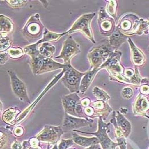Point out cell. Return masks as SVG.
Segmentation results:
<instances>
[{"label":"cell","mask_w":149,"mask_h":149,"mask_svg":"<svg viewBox=\"0 0 149 149\" xmlns=\"http://www.w3.org/2000/svg\"><path fill=\"white\" fill-rule=\"evenodd\" d=\"M45 27L42 24L38 13L32 15L22 29L24 37L29 42L39 41L43 37Z\"/></svg>","instance_id":"obj_1"},{"label":"cell","mask_w":149,"mask_h":149,"mask_svg":"<svg viewBox=\"0 0 149 149\" xmlns=\"http://www.w3.org/2000/svg\"><path fill=\"white\" fill-rule=\"evenodd\" d=\"M63 69L64 70V73L61 80L64 86L71 93L80 92L81 81L86 72L77 71L71 64L67 65Z\"/></svg>","instance_id":"obj_2"},{"label":"cell","mask_w":149,"mask_h":149,"mask_svg":"<svg viewBox=\"0 0 149 149\" xmlns=\"http://www.w3.org/2000/svg\"><path fill=\"white\" fill-rule=\"evenodd\" d=\"M95 15V13L83 14L74 22L72 27L66 31L67 34H72L77 31H80L89 40L93 43H96L91 27V21Z\"/></svg>","instance_id":"obj_3"},{"label":"cell","mask_w":149,"mask_h":149,"mask_svg":"<svg viewBox=\"0 0 149 149\" xmlns=\"http://www.w3.org/2000/svg\"><path fill=\"white\" fill-rule=\"evenodd\" d=\"M113 49L110 45H102L91 50L88 54V59L91 67L99 68L107 61Z\"/></svg>","instance_id":"obj_4"},{"label":"cell","mask_w":149,"mask_h":149,"mask_svg":"<svg viewBox=\"0 0 149 149\" xmlns=\"http://www.w3.org/2000/svg\"><path fill=\"white\" fill-rule=\"evenodd\" d=\"M110 123L107 124L105 123L102 118L99 117L98 121V130L95 133H88L80 131L77 130H72L74 132H77L84 134H89L94 135L99 139L100 143L103 149H115L117 146H118V143H116L113 142L111 138L108 136V130L109 129V125Z\"/></svg>","instance_id":"obj_5"},{"label":"cell","mask_w":149,"mask_h":149,"mask_svg":"<svg viewBox=\"0 0 149 149\" xmlns=\"http://www.w3.org/2000/svg\"><path fill=\"white\" fill-rule=\"evenodd\" d=\"M63 134L64 130L61 126L46 125L35 137L39 142L56 144Z\"/></svg>","instance_id":"obj_6"},{"label":"cell","mask_w":149,"mask_h":149,"mask_svg":"<svg viewBox=\"0 0 149 149\" xmlns=\"http://www.w3.org/2000/svg\"><path fill=\"white\" fill-rule=\"evenodd\" d=\"M80 51L79 45L72 36H69L63 42L62 49L59 55L55 58L62 59L64 61V64L66 65H70L72 59Z\"/></svg>","instance_id":"obj_7"},{"label":"cell","mask_w":149,"mask_h":149,"mask_svg":"<svg viewBox=\"0 0 149 149\" xmlns=\"http://www.w3.org/2000/svg\"><path fill=\"white\" fill-rule=\"evenodd\" d=\"M7 72L10 76L11 87L14 95L21 101L30 104V100L28 96L27 88L25 83L18 77L14 71L8 70Z\"/></svg>","instance_id":"obj_8"},{"label":"cell","mask_w":149,"mask_h":149,"mask_svg":"<svg viewBox=\"0 0 149 149\" xmlns=\"http://www.w3.org/2000/svg\"><path fill=\"white\" fill-rule=\"evenodd\" d=\"M92 123L93 121L90 118L76 117L65 113L62 127L64 132H67L71 130H77V129L88 125L91 126Z\"/></svg>","instance_id":"obj_9"},{"label":"cell","mask_w":149,"mask_h":149,"mask_svg":"<svg viewBox=\"0 0 149 149\" xmlns=\"http://www.w3.org/2000/svg\"><path fill=\"white\" fill-rule=\"evenodd\" d=\"M98 24L101 34L110 37L115 30L114 22L105 10L101 8L99 12Z\"/></svg>","instance_id":"obj_10"},{"label":"cell","mask_w":149,"mask_h":149,"mask_svg":"<svg viewBox=\"0 0 149 149\" xmlns=\"http://www.w3.org/2000/svg\"><path fill=\"white\" fill-rule=\"evenodd\" d=\"M80 101V98L76 93L63 96L62 97V102L65 113L77 117L76 111Z\"/></svg>","instance_id":"obj_11"},{"label":"cell","mask_w":149,"mask_h":149,"mask_svg":"<svg viewBox=\"0 0 149 149\" xmlns=\"http://www.w3.org/2000/svg\"><path fill=\"white\" fill-rule=\"evenodd\" d=\"M114 126L117 127L121 132L123 136L125 137H127L131 132V125L130 123L125 118L123 115L118 112H114V119L111 120Z\"/></svg>","instance_id":"obj_12"},{"label":"cell","mask_w":149,"mask_h":149,"mask_svg":"<svg viewBox=\"0 0 149 149\" xmlns=\"http://www.w3.org/2000/svg\"><path fill=\"white\" fill-rule=\"evenodd\" d=\"M65 66L66 65L64 64L56 62L51 58H48L44 56L42 62L40 69L38 74L50 72L51 71H56L57 70L61 69V68L63 69Z\"/></svg>","instance_id":"obj_13"},{"label":"cell","mask_w":149,"mask_h":149,"mask_svg":"<svg viewBox=\"0 0 149 149\" xmlns=\"http://www.w3.org/2000/svg\"><path fill=\"white\" fill-rule=\"evenodd\" d=\"M100 69V68H93L92 70H89L86 72V74L84 75L81 79L80 87V92H81V94H84L86 92L94 79L95 75Z\"/></svg>","instance_id":"obj_14"},{"label":"cell","mask_w":149,"mask_h":149,"mask_svg":"<svg viewBox=\"0 0 149 149\" xmlns=\"http://www.w3.org/2000/svg\"><path fill=\"white\" fill-rule=\"evenodd\" d=\"M1 37L10 36L13 32L14 25L12 21L8 17L1 14Z\"/></svg>","instance_id":"obj_15"},{"label":"cell","mask_w":149,"mask_h":149,"mask_svg":"<svg viewBox=\"0 0 149 149\" xmlns=\"http://www.w3.org/2000/svg\"><path fill=\"white\" fill-rule=\"evenodd\" d=\"M126 39V36L123 34L120 30L116 27L112 35L109 37V45L113 49L116 50L124 42Z\"/></svg>","instance_id":"obj_16"},{"label":"cell","mask_w":149,"mask_h":149,"mask_svg":"<svg viewBox=\"0 0 149 149\" xmlns=\"http://www.w3.org/2000/svg\"><path fill=\"white\" fill-rule=\"evenodd\" d=\"M15 141L9 130L1 127V149H12L13 143Z\"/></svg>","instance_id":"obj_17"},{"label":"cell","mask_w":149,"mask_h":149,"mask_svg":"<svg viewBox=\"0 0 149 149\" xmlns=\"http://www.w3.org/2000/svg\"><path fill=\"white\" fill-rule=\"evenodd\" d=\"M72 136V139L74 143L83 147L91 146L100 143L99 140L97 137L88 138L82 137L75 133L74 132Z\"/></svg>","instance_id":"obj_18"},{"label":"cell","mask_w":149,"mask_h":149,"mask_svg":"<svg viewBox=\"0 0 149 149\" xmlns=\"http://www.w3.org/2000/svg\"><path fill=\"white\" fill-rule=\"evenodd\" d=\"M65 34H67L66 32L61 33V34L51 32V31H50V30H49L47 28L45 27L44 32H43V37L40 40L37 42V43L39 45L41 43H45V42L50 43V42H56Z\"/></svg>","instance_id":"obj_19"},{"label":"cell","mask_w":149,"mask_h":149,"mask_svg":"<svg viewBox=\"0 0 149 149\" xmlns=\"http://www.w3.org/2000/svg\"><path fill=\"white\" fill-rule=\"evenodd\" d=\"M21 111L16 108H10L6 110L2 116V120L9 125L15 124V120L18 115Z\"/></svg>","instance_id":"obj_20"},{"label":"cell","mask_w":149,"mask_h":149,"mask_svg":"<svg viewBox=\"0 0 149 149\" xmlns=\"http://www.w3.org/2000/svg\"><path fill=\"white\" fill-rule=\"evenodd\" d=\"M38 49L42 55L46 58L52 59L53 55L55 52L56 48L50 43L45 42L39 45Z\"/></svg>","instance_id":"obj_21"},{"label":"cell","mask_w":149,"mask_h":149,"mask_svg":"<svg viewBox=\"0 0 149 149\" xmlns=\"http://www.w3.org/2000/svg\"><path fill=\"white\" fill-rule=\"evenodd\" d=\"M129 43L130 44V48L132 49V59L133 62L137 65H140V64L142 63L143 61V58L142 55L141 54L140 51L137 49L135 45L131 41V39L129 38Z\"/></svg>","instance_id":"obj_22"},{"label":"cell","mask_w":149,"mask_h":149,"mask_svg":"<svg viewBox=\"0 0 149 149\" xmlns=\"http://www.w3.org/2000/svg\"><path fill=\"white\" fill-rule=\"evenodd\" d=\"M10 58L12 59H18L25 55L24 49L21 47H11L7 51Z\"/></svg>","instance_id":"obj_23"},{"label":"cell","mask_w":149,"mask_h":149,"mask_svg":"<svg viewBox=\"0 0 149 149\" xmlns=\"http://www.w3.org/2000/svg\"><path fill=\"white\" fill-rule=\"evenodd\" d=\"M13 43V39L10 36L6 37H1L0 38V45L1 52H5L9 50Z\"/></svg>","instance_id":"obj_24"},{"label":"cell","mask_w":149,"mask_h":149,"mask_svg":"<svg viewBox=\"0 0 149 149\" xmlns=\"http://www.w3.org/2000/svg\"><path fill=\"white\" fill-rule=\"evenodd\" d=\"M22 149H41L39 146V141L36 137L29 141H25L22 143ZM50 149V147L48 149Z\"/></svg>","instance_id":"obj_25"},{"label":"cell","mask_w":149,"mask_h":149,"mask_svg":"<svg viewBox=\"0 0 149 149\" xmlns=\"http://www.w3.org/2000/svg\"><path fill=\"white\" fill-rule=\"evenodd\" d=\"M93 93L99 100L107 101L110 99L109 96L107 92L98 87H95L93 89Z\"/></svg>","instance_id":"obj_26"},{"label":"cell","mask_w":149,"mask_h":149,"mask_svg":"<svg viewBox=\"0 0 149 149\" xmlns=\"http://www.w3.org/2000/svg\"><path fill=\"white\" fill-rule=\"evenodd\" d=\"M8 5L13 9H18L22 8L28 2L26 0H7L4 1Z\"/></svg>","instance_id":"obj_27"},{"label":"cell","mask_w":149,"mask_h":149,"mask_svg":"<svg viewBox=\"0 0 149 149\" xmlns=\"http://www.w3.org/2000/svg\"><path fill=\"white\" fill-rule=\"evenodd\" d=\"M108 3L107 4V10L114 18H116V10H117V1H107Z\"/></svg>","instance_id":"obj_28"},{"label":"cell","mask_w":149,"mask_h":149,"mask_svg":"<svg viewBox=\"0 0 149 149\" xmlns=\"http://www.w3.org/2000/svg\"><path fill=\"white\" fill-rule=\"evenodd\" d=\"M74 142L72 139H62L59 145V149H67L74 144Z\"/></svg>","instance_id":"obj_29"},{"label":"cell","mask_w":149,"mask_h":149,"mask_svg":"<svg viewBox=\"0 0 149 149\" xmlns=\"http://www.w3.org/2000/svg\"><path fill=\"white\" fill-rule=\"evenodd\" d=\"M133 94V92L132 89L129 87H126L123 89L122 91V96L126 99H130Z\"/></svg>","instance_id":"obj_30"},{"label":"cell","mask_w":149,"mask_h":149,"mask_svg":"<svg viewBox=\"0 0 149 149\" xmlns=\"http://www.w3.org/2000/svg\"><path fill=\"white\" fill-rule=\"evenodd\" d=\"M25 130L22 126H17L14 130L13 133L16 137H21L24 134Z\"/></svg>","instance_id":"obj_31"},{"label":"cell","mask_w":149,"mask_h":149,"mask_svg":"<svg viewBox=\"0 0 149 149\" xmlns=\"http://www.w3.org/2000/svg\"><path fill=\"white\" fill-rule=\"evenodd\" d=\"M9 56L7 52H1V65L4 64L9 59Z\"/></svg>","instance_id":"obj_32"},{"label":"cell","mask_w":149,"mask_h":149,"mask_svg":"<svg viewBox=\"0 0 149 149\" xmlns=\"http://www.w3.org/2000/svg\"><path fill=\"white\" fill-rule=\"evenodd\" d=\"M117 141H118V145L120 146V149H126V141H125L124 138H123V137L118 138Z\"/></svg>","instance_id":"obj_33"},{"label":"cell","mask_w":149,"mask_h":149,"mask_svg":"<svg viewBox=\"0 0 149 149\" xmlns=\"http://www.w3.org/2000/svg\"><path fill=\"white\" fill-rule=\"evenodd\" d=\"M22 144L16 140L13 142L12 146V149H22Z\"/></svg>","instance_id":"obj_34"},{"label":"cell","mask_w":149,"mask_h":149,"mask_svg":"<svg viewBox=\"0 0 149 149\" xmlns=\"http://www.w3.org/2000/svg\"><path fill=\"white\" fill-rule=\"evenodd\" d=\"M80 102H81V104L83 106V107H85V108L88 107L91 102L90 100L88 98H84V99L81 100Z\"/></svg>","instance_id":"obj_35"},{"label":"cell","mask_w":149,"mask_h":149,"mask_svg":"<svg viewBox=\"0 0 149 149\" xmlns=\"http://www.w3.org/2000/svg\"><path fill=\"white\" fill-rule=\"evenodd\" d=\"M86 149H100V147L97 144V145L91 146L89 147L88 148Z\"/></svg>","instance_id":"obj_36"},{"label":"cell","mask_w":149,"mask_h":149,"mask_svg":"<svg viewBox=\"0 0 149 149\" xmlns=\"http://www.w3.org/2000/svg\"><path fill=\"white\" fill-rule=\"evenodd\" d=\"M52 149H59L58 147V145H57V144H55L54 146L53 147V148H52Z\"/></svg>","instance_id":"obj_37"},{"label":"cell","mask_w":149,"mask_h":149,"mask_svg":"<svg viewBox=\"0 0 149 149\" xmlns=\"http://www.w3.org/2000/svg\"><path fill=\"white\" fill-rule=\"evenodd\" d=\"M74 149V148H72V149Z\"/></svg>","instance_id":"obj_38"}]
</instances>
